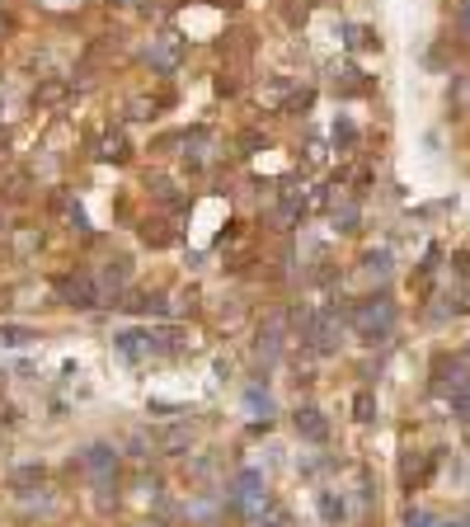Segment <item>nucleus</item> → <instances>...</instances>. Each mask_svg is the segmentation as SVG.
Segmentation results:
<instances>
[{"instance_id":"f257e3e1","label":"nucleus","mask_w":470,"mask_h":527,"mask_svg":"<svg viewBox=\"0 0 470 527\" xmlns=\"http://www.w3.org/2000/svg\"><path fill=\"white\" fill-rule=\"evenodd\" d=\"M348 320H352V329H358V339L377 344V339H385L395 329V302L391 296H367V302L352 306Z\"/></svg>"},{"instance_id":"1a4fd4ad","label":"nucleus","mask_w":470,"mask_h":527,"mask_svg":"<svg viewBox=\"0 0 470 527\" xmlns=\"http://www.w3.org/2000/svg\"><path fill=\"white\" fill-rule=\"evenodd\" d=\"M33 339H38V329L28 325H0V349H28Z\"/></svg>"},{"instance_id":"20e7f679","label":"nucleus","mask_w":470,"mask_h":527,"mask_svg":"<svg viewBox=\"0 0 470 527\" xmlns=\"http://www.w3.org/2000/svg\"><path fill=\"white\" fill-rule=\"evenodd\" d=\"M231 508H240V514H259V508H263V475L259 471H240V475H235Z\"/></svg>"},{"instance_id":"9b49d317","label":"nucleus","mask_w":470,"mask_h":527,"mask_svg":"<svg viewBox=\"0 0 470 527\" xmlns=\"http://www.w3.org/2000/svg\"><path fill=\"white\" fill-rule=\"evenodd\" d=\"M99 156H104V160H127V137H123V132H113V137H104V146H99Z\"/></svg>"},{"instance_id":"aec40b11","label":"nucleus","mask_w":470,"mask_h":527,"mask_svg":"<svg viewBox=\"0 0 470 527\" xmlns=\"http://www.w3.org/2000/svg\"><path fill=\"white\" fill-rule=\"evenodd\" d=\"M5 28H10V20H5V14H0V38H5Z\"/></svg>"},{"instance_id":"423d86ee","label":"nucleus","mask_w":470,"mask_h":527,"mask_svg":"<svg viewBox=\"0 0 470 527\" xmlns=\"http://www.w3.org/2000/svg\"><path fill=\"white\" fill-rule=\"evenodd\" d=\"M292 428H296V438H306V442H325L329 438V419L315 405H301L292 415Z\"/></svg>"},{"instance_id":"412c9836","label":"nucleus","mask_w":470,"mask_h":527,"mask_svg":"<svg viewBox=\"0 0 470 527\" xmlns=\"http://www.w3.org/2000/svg\"><path fill=\"white\" fill-rule=\"evenodd\" d=\"M113 5H137V0H113Z\"/></svg>"},{"instance_id":"7ed1b4c3","label":"nucleus","mask_w":470,"mask_h":527,"mask_svg":"<svg viewBox=\"0 0 470 527\" xmlns=\"http://www.w3.org/2000/svg\"><path fill=\"white\" fill-rule=\"evenodd\" d=\"M57 292H61V302H66V306H76V311H90V306L104 302V288H99L90 273L61 278V288H57Z\"/></svg>"},{"instance_id":"2eb2a0df","label":"nucleus","mask_w":470,"mask_h":527,"mask_svg":"<svg viewBox=\"0 0 470 527\" xmlns=\"http://www.w3.org/2000/svg\"><path fill=\"white\" fill-rule=\"evenodd\" d=\"M142 240H146V245H170L174 236H170V231H165V222H146V231H142Z\"/></svg>"},{"instance_id":"dca6fc26","label":"nucleus","mask_w":470,"mask_h":527,"mask_svg":"<svg viewBox=\"0 0 470 527\" xmlns=\"http://www.w3.org/2000/svg\"><path fill=\"white\" fill-rule=\"evenodd\" d=\"M320 514H325V523H344V499H334V494H320Z\"/></svg>"},{"instance_id":"9d476101","label":"nucleus","mask_w":470,"mask_h":527,"mask_svg":"<svg viewBox=\"0 0 470 527\" xmlns=\"http://www.w3.org/2000/svg\"><path fill=\"white\" fill-rule=\"evenodd\" d=\"M127 273H132V264H127V259H109V269H104V283H99V288L118 292V288L127 283Z\"/></svg>"},{"instance_id":"4be33fe9","label":"nucleus","mask_w":470,"mask_h":527,"mask_svg":"<svg viewBox=\"0 0 470 527\" xmlns=\"http://www.w3.org/2000/svg\"><path fill=\"white\" fill-rule=\"evenodd\" d=\"M0 226H5V222H0Z\"/></svg>"},{"instance_id":"a211bd4d","label":"nucleus","mask_w":470,"mask_h":527,"mask_svg":"<svg viewBox=\"0 0 470 527\" xmlns=\"http://www.w3.org/2000/svg\"><path fill=\"white\" fill-rule=\"evenodd\" d=\"M451 409H457L461 419H470V382H466V386H461L457 395H451Z\"/></svg>"},{"instance_id":"f3484780","label":"nucleus","mask_w":470,"mask_h":527,"mask_svg":"<svg viewBox=\"0 0 470 527\" xmlns=\"http://www.w3.org/2000/svg\"><path fill=\"white\" fill-rule=\"evenodd\" d=\"M10 485H43V466H20L10 475Z\"/></svg>"},{"instance_id":"f8f14e48","label":"nucleus","mask_w":470,"mask_h":527,"mask_svg":"<svg viewBox=\"0 0 470 527\" xmlns=\"http://www.w3.org/2000/svg\"><path fill=\"white\" fill-rule=\"evenodd\" d=\"M189 442H193L189 428H170V434H160V448H165V452H183Z\"/></svg>"},{"instance_id":"0eeeda50","label":"nucleus","mask_w":470,"mask_h":527,"mask_svg":"<svg viewBox=\"0 0 470 527\" xmlns=\"http://www.w3.org/2000/svg\"><path fill=\"white\" fill-rule=\"evenodd\" d=\"M183 57V43L174 38V33H160L156 43H150V66H160V71H174Z\"/></svg>"},{"instance_id":"6e6552de","label":"nucleus","mask_w":470,"mask_h":527,"mask_svg":"<svg viewBox=\"0 0 470 527\" xmlns=\"http://www.w3.org/2000/svg\"><path fill=\"white\" fill-rule=\"evenodd\" d=\"M66 94H71V85H66V80H43V85L33 90V104H38V109H53V104H61Z\"/></svg>"},{"instance_id":"6ab92c4d","label":"nucleus","mask_w":470,"mask_h":527,"mask_svg":"<svg viewBox=\"0 0 470 527\" xmlns=\"http://www.w3.org/2000/svg\"><path fill=\"white\" fill-rule=\"evenodd\" d=\"M461 28L470 33V0H461Z\"/></svg>"},{"instance_id":"39448f33","label":"nucleus","mask_w":470,"mask_h":527,"mask_svg":"<svg viewBox=\"0 0 470 527\" xmlns=\"http://www.w3.org/2000/svg\"><path fill=\"white\" fill-rule=\"evenodd\" d=\"M80 461H85V471L94 475L99 485H109L113 475H118V452L109 448V442H90V448H85V457H80Z\"/></svg>"},{"instance_id":"4468645a","label":"nucleus","mask_w":470,"mask_h":527,"mask_svg":"<svg viewBox=\"0 0 470 527\" xmlns=\"http://www.w3.org/2000/svg\"><path fill=\"white\" fill-rule=\"evenodd\" d=\"M352 415H358L362 424L377 415V401H372V391H358V395H352Z\"/></svg>"},{"instance_id":"ddd939ff","label":"nucleus","mask_w":470,"mask_h":527,"mask_svg":"<svg viewBox=\"0 0 470 527\" xmlns=\"http://www.w3.org/2000/svg\"><path fill=\"white\" fill-rule=\"evenodd\" d=\"M405 527H451V523H442L438 514H428V508H409V514H405Z\"/></svg>"},{"instance_id":"f03ea898","label":"nucleus","mask_w":470,"mask_h":527,"mask_svg":"<svg viewBox=\"0 0 470 527\" xmlns=\"http://www.w3.org/2000/svg\"><path fill=\"white\" fill-rule=\"evenodd\" d=\"M301 335L311 339V349H315V353H334V349H339V335H344L339 311H311L306 325H301Z\"/></svg>"}]
</instances>
